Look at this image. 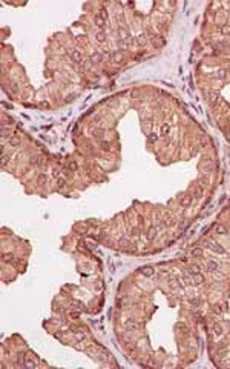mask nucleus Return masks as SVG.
Segmentation results:
<instances>
[{"instance_id": "obj_1", "label": "nucleus", "mask_w": 230, "mask_h": 369, "mask_svg": "<svg viewBox=\"0 0 230 369\" xmlns=\"http://www.w3.org/2000/svg\"><path fill=\"white\" fill-rule=\"evenodd\" d=\"M192 200H193V195H192V194H183L180 197L181 208H189V206L192 205Z\"/></svg>"}, {"instance_id": "obj_2", "label": "nucleus", "mask_w": 230, "mask_h": 369, "mask_svg": "<svg viewBox=\"0 0 230 369\" xmlns=\"http://www.w3.org/2000/svg\"><path fill=\"white\" fill-rule=\"evenodd\" d=\"M206 271H209V272H216V271H218V263L215 262V260H212V258L206 260Z\"/></svg>"}, {"instance_id": "obj_3", "label": "nucleus", "mask_w": 230, "mask_h": 369, "mask_svg": "<svg viewBox=\"0 0 230 369\" xmlns=\"http://www.w3.org/2000/svg\"><path fill=\"white\" fill-rule=\"evenodd\" d=\"M212 332H213V335H215V337H221V335L224 334L222 324H221V323H213V326H212Z\"/></svg>"}, {"instance_id": "obj_4", "label": "nucleus", "mask_w": 230, "mask_h": 369, "mask_svg": "<svg viewBox=\"0 0 230 369\" xmlns=\"http://www.w3.org/2000/svg\"><path fill=\"white\" fill-rule=\"evenodd\" d=\"M71 60H72L74 63H82V62H83L82 52H80L78 49H74V51L71 52Z\"/></svg>"}, {"instance_id": "obj_5", "label": "nucleus", "mask_w": 230, "mask_h": 369, "mask_svg": "<svg viewBox=\"0 0 230 369\" xmlns=\"http://www.w3.org/2000/svg\"><path fill=\"white\" fill-rule=\"evenodd\" d=\"M209 245H210L209 248H210L213 252H218V254H224V252H226V251H224V248H222L221 245H219V243H215V242H209Z\"/></svg>"}, {"instance_id": "obj_6", "label": "nucleus", "mask_w": 230, "mask_h": 369, "mask_svg": "<svg viewBox=\"0 0 230 369\" xmlns=\"http://www.w3.org/2000/svg\"><path fill=\"white\" fill-rule=\"evenodd\" d=\"M22 145V140H20L19 135H11L9 137V146H12V148H17V146Z\"/></svg>"}, {"instance_id": "obj_7", "label": "nucleus", "mask_w": 230, "mask_h": 369, "mask_svg": "<svg viewBox=\"0 0 230 369\" xmlns=\"http://www.w3.org/2000/svg\"><path fill=\"white\" fill-rule=\"evenodd\" d=\"M157 234H158V229L157 228H149L147 229V232H146V238L149 242H152L155 237H157Z\"/></svg>"}, {"instance_id": "obj_8", "label": "nucleus", "mask_w": 230, "mask_h": 369, "mask_svg": "<svg viewBox=\"0 0 230 369\" xmlns=\"http://www.w3.org/2000/svg\"><path fill=\"white\" fill-rule=\"evenodd\" d=\"M94 23H95V26H97V28H98L100 31H103V29H104V23H106V20H104V19H101L100 15H95Z\"/></svg>"}, {"instance_id": "obj_9", "label": "nucleus", "mask_w": 230, "mask_h": 369, "mask_svg": "<svg viewBox=\"0 0 230 369\" xmlns=\"http://www.w3.org/2000/svg\"><path fill=\"white\" fill-rule=\"evenodd\" d=\"M124 326H126V329H129V331H137L138 329V324H137L135 320H126Z\"/></svg>"}, {"instance_id": "obj_10", "label": "nucleus", "mask_w": 230, "mask_h": 369, "mask_svg": "<svg viewBox=\"0 0 230 369\" xmlns=\"http://www.w3.org/2000/svg\"><path fill=\"white\" fill-rule=\"evenodd\" d=\"M192 195H193V197H196V198H201L202 197V188L200 186V185H195L193 188H192Z\"/></svg>"}, {"instance_id": "obj_11", "label": "nucleus", "mask_w": 230, "mask_h": 369, "mask_svg": "<svg viewBox=\"0 0 230 369\" xmlns=\"http://www.w3.org/2000/svg\"><path fill=\"white\" fill-rule=\"evenodd\" d=\"M202 281H204V275H202L201 272H198V274H195V275H192V283H195V285H201Z\"/></svg>"}, {"instance_id": "obj_12", "label": "nucleus", "mask_w": 230, "mask_h": 369, "mask_svg": "<svg viewBox=\"0 0 230 369\" xmlns=\"http://www.w3.org/2000/svg\"><path fill=\"white\" fill-rule=\"evenodd\" d=\"M202 254H204V251H202V248H200V246H196V248L192 249V257H193V258H201Z\"/></svg>"}, {"instance_id": "obj_13", "label": "nucleus", "mask_w": 230, "mask_h": 369, "mask_svg": "<svg viewBox=\"0 0 230 369\" xmlns=\"http://www.w3.org/2000/svg\"><path fill=\"white\" fill-rule=\"evenodd\" d=\"M215 232H216V234H219V235H227V228L219 223V225L215 226Z\"/></svg>"}, {"instance_id": "obj_14", "label": "nucleus", "mask_w": 230, "mask_h": 369, "mask_svg": "<svg viewBox=\"0 0 230 369\" xmlns=\"http://www.w3.org/2000/svg\"><path fill=\"white\" fill-rule=\"evenodd\" d=\"M153 272H155V271H153L152 266H144V268H141V274L146 275V277H152Z\"/></svg>"}, {"instance_id": "obj_15", "label": "nucleus", "mask_w": 230, "mask_h": 369, "mask_svg": "<svg viewBox=\"0 0 230 369\" xmlns=\"http://www.w3.org/2000/svg\"><path fill=\"white\" fill-rule=\"evenodd\" d=\"M89 60H90V63H100V62H101V54H100V52H94V54H90Z\"/></svg>"}, {"instance_id": "obj_16", "label": "nucleus", "mask_w": 230, "mask_h": 369, "mask_svg": "<svg viewBox=\"0 0 230 369\" xmlns=\"http://www.w3.org/2000/svg\"><path fill=\"white\" fill-rule=\"evenodd\" d=\"M146 42H147L146 34H140V36H137V45H138V46H144V45H146Z\"/></svg>"}, {"instance_id": "obj_17", "label": "nucleus", "mask_w": 230, "mask_h": 369, "mask_svg": "<svg viewBox=\"0 0 230 369\" xmlns=\"http://www.w3.org/2000/svg\"><path fill=\"white\" fill-rule=\"evenodd\" d=\"M95 40H97L98 43H103L106 40V32L104 31H98L97 34H95Z\"/></svg>"}, {"instance_id": "obj_18", "label": "nucleus", "mask_w": 230, "mask_h": 369, "mask_svg": "<svg viewBox=\"0 0 230 369\" xmlns=\"http://www.w3.org/2000/svg\"><path fill=\"white\" fill-rule=\"evenodd\" d=\"M187 272H189L190 275H195V274L200 272V266H198V265H190V266L187 268Z\"/></svg>"}, {"instance_id": "obj_19", "label": "nucleus", "mask_w": 230, "mask_h": 369, "mask_svg": "<svg viewBox=\"0 0 230 369\" xmlns=\"http://www.w3.org/2000/svg\"><path fill=\"white\" fill-rule=\"evenodd\" d=\"M121 58H123V57H121L120 51H115V52L111 56V60L114 62V63H120V62H121Z\"/></svg>"}, {"instance_id": "obj_20", "label": "nucleus", "mask_w": 230, "mask_h": 369, "mask_svg": "<svg viewBox=\"0 0 230 369\" xmlns=\"http://www.w3.org/2000/svg\"><path fill=\"white\" fill-rule=\"evenodd\" d=\"M169 132H170V125H169V123H164L163 126H161V135H164V137H167V135H169Z\"/></svg>"}, {"instance_id": "obj_21", "label": "nucleus", "mask_w": 230, "mask_h": 369, "mask_svg": "<svg viewBox=\"0 0 230 369\" xmlns=\"http://www.w3.org/2000/svg\"><path fill=\"white\" fill-rule=\"evenodd\" d=\"M198 183H200V186H201V188H206V186H209V183H210V182H209V178H207V177L202 175V177L198 178Z\"/></svg>"}, {"instance_id": "obj_22", "label": "nucleus", "mask_w": 230, "mask_h": 369, "mask_svg": "<svg viewBox=\"0 0 230 369\" xmlns=\"http://www.w3.org/2000/svg\"><path fill=\"white\" fill-rule=\"evenodd\" d=\"M37 183H39V185H46L48 183L46 174H39V177H37Z\"/></svg>"}, {"instance_id": "obj_23", "label": "nucleus", "mask_w": 230, "mask_h": 369, "mask_svg": "<svg viewBox=\"0 0 230 369\" xmlns=\"http://www.w3.org/2000/svg\"><path fill=\"white\" fill-rule=\"evenodd\" d=\"M169 286L172 288V289H176V288H178V278L170 277V278H169Z\"/></svg>"}, {"instance_id": "obj_24", "label": "nucleus", "mask_w": 230, "mask_h": 369, "mask_svg": "<svg viewBox=\"0 0 230 369\" xmlns=\"http://www.w3.org/2000/svg\"><path fill=\"white\" fill-rule=\"evenodd\" d=\"M221 34H222V36H230V25H229V23H226V25L221 26Z\"/></svg>"}, {"instance_id": "obj_25", "label": "nucleus", "mask_w": 230, "mask_h": 369, "mask_svg": "<svg viewBox=\"0 0 230 369\" xmlns=\"http://www.w3.org/2000/svg\"><path fill=\"white\" fill-rule=\"evenodd\" d=\"M92 137H95V139H101L103 137V129H92Z\"/></svg>"}, {"instance_id": "obj_26", "label": "nucleus", "mask_w": 230, "mask_h": 369, "mask_svg": "<svg viewBox=\"0 0 230 369\" xmlns=\"http://www.w3.org/2000/svg\"><path fill=\"white\" fill-rule=\"evenodd\" d=\"M147 140H149V143H157V140H158V135L155 134V132H151L147 135Z\"/></svg>"}, {"instance_id": "obj_27", "label": "nucleus", "mask_w": 230, "mask_h": 369, "mask_svg": "<svg viewBox=\"0 0 230 369\" xmlns=\"http://www.w3.org/2000/svg\"><path fill=\"white\" fill-rule=\"evenodd\" d=\"M55 185H57V188H60V189H61V188H65L66 180H65L63 177H58V178H57V182H55Z\"/></svg>"}, {"instance_id": "obj_28", "label": "nucleus", "mask_w": 230, "mask_h": 369, "mask_svg": "<svg viewBox=\"0 0 230 369\" xmlns=\"http://www.w3.org/2000/svg\"><path fill=\"white\" fill-rule=\"evenodd\" d=\"M218 99H219V97H218L216 92H212V94H210V99H209V100H210V103H212V106H215V103L218 102Z\"/></svg>"}, {"instance_id": "obj_29", "label": "nucleus", "mask_w": 230, "mask_h": 369, "mask_svg": "<svg viewBox=\"0 0 230 369\" xmlns=\"http://www.w3.org/2000/svg\"><path fill=\"white\" fill-rule=\"evenodd\" d=\"M14 258V254L12 252H5L3 254V262H11Z\"/></svg>"}, {"instance_id": "obj_30", "label": "nucleus", "mask_w": 230, "mask_h": 369, "mask_svg": "<svg viewBox=\"0 0 230 369\" xmlns=\"http://www.w3.org/2000/svg\"><path fill=\"white\" fill-rule=\"evenodd\" d=\"M189 305L192 308H198L200 306V300H198V298H189Z\"/></svg>"}, {"instance_id": "obj_31", "label": "nucleus", "mask_w": 230, "mask_h": 369, "mask_svg": "<svg viewBox=\"0 0 230 369\" xmlns=\"http://www.w3.org/2000/svg\"><path fill=\"white\" fill-rule=\"evenodd\" d=\"M111 146H112V145H111L109 142H101V143H100V148L103 149V151H111Z\"/></svg>"}, {"instance_id": "obj_32", "label": "nucleus", "mask_w": 230, "mask_h": 369, "mask_svg": "<svg viewBox=\"0 0 230 369\" xmlns=\"http://www.w3.org/2000/svg\"><path fill=\"white\" fill-rule=\"evenodd\" d=\"M75 340L77 341L84 340V332H83V331H75Z\"/></svg>"}, {"instance_id": "obj_33", "label": "nucleus", "mask_w": 230, "mask_h": 369, "mask_svg": "<svg viewBox=\"0 0 230 369\" xmlns=\"http://www.w3.org/2000/svg\"><path fill=\"white\" fill-rule=\"evenodd\" d=\"M131 235L132 237H138V235H140V228H137V226L131 228Z\"/></svg>"}, {"instance_id": "obj_34", "label": "nucleus", "mask_w": 230, "mask_h": 369, "mask_svg": "<svg viewBox=\"0 0 230 369\" xmlns=\"http://www.w3.org/2000/svg\"><path fill=\"white\" fill-rule=\"evenodd\" d=\"M118 245H120V246H131V242L127 240V238L123 237V238H120V240H118Z\"/></svg>"}, {"instance_id": "obj_35", "label": "nucleus", "mask_w": 230, "mask_h": 369, "mask_svg": "<svg viewBox=\"0 0 230 369\" xmlns=\"http://www.w3.org/2000/svg\"><path fill=\"white\" fill-rule=\"evenodd\" d=\"M212 312H213V314H218V315H219V314L222 312V309H221V306H219V305H213V306H212Z\"/></svg>"}, {"instance_id": "obj_36", "label": "nucleus", "mask_w": 230, "mask_h": 369, "mask_svg": "<svg viewBox=\"0 0 230 369\" xmlns=\"http://www.w3.org/2000/svg\"><path fill=\"white\" fill-rule=\"evenodd\" d=\"M68 168H69V169H71V171H77V168H78V166H77V163H75V162H74V160H69V163H68Z\"/></svg>"}, {"instance_id": "obj_37", "label": "nucleus", "mask_w": 230, "mask_h": 369, "mask_svg": "<svg viewBox=\"0 0 230 369\" xmlns=\"http://www.w3.org/2000/svg\"><path fill=\"white\" fill-rule=\"evenodd\" d=\"M216 75H218V79L224 80V79H226V75H227V71H222V69H221V71H218V72H216Z\"/></svg>"}, {"instance_id": "obj_38", "label": "nucleus", "mask_w": 230, "mask_h": 369, "mask_svg": "<svg viewBox=\"0 0 230 369\" xmlns=\"http://www.w3.org/2000/svg\"><path fill=\"white\" fill-rule=\"evenodd\" d=\"M138 95H140V91H138V89L131 91V97H132V99H138Z\"/></svg>"}, {"instance_id": "obj_39", "label": "nucleus", "mask_w": 230, "mask_h": 369, "mask_svg": "<svg viewBox=\"0 0 230 369\" xmlns=\"http://www.w3.org/2000/svg\"><path fill=\"white\" fill-rule=\"evenodd\" d=\"M2 134H3V139H6V137H11V135H9V131L5 126H2Z\"/></svg>"}, {"instance_id": "obj_40", "label": "nucleus", "mask_w": 230, "mask_h": 369, "mask_svg": "<svg viewBox=\"0 0 230 369\" xmlns=\"http://www.w3.org/2000/svg\"><path fill=\"white\" fill-rule=\"evenodd\" d=\"M74 229H75V231H80V232H83V231H84V226H83V225H75V226H74Z\"/></svg>"}, {"instance_id": "obj_41", "label": "nucleus", "mask_w": 230, "mask_h": 369, "mask_svg": "<svg viewBox=\"0 0 230 369\" xmlns=\"http://www.w3.org/2000/svg\"><path fill=\"white\" fill-rule=\"evenodd\" d=\"M52 172H54V177H60V169H57V168H54V169H52Z\"/></svg>"}, {"instance_id": "obj_42", "label": "nucleus", "mask_w": 230, "mask_h": 369, "mask_svg": "<svg viewBox=\"0 0 230 369\" xmlns=\"http://www.w3.org/2000/svg\"><path fill=\"white\" fill-rule=\"evenodd\" d=\"M138 223H140V225H143V223H144V219H143V215H138Z\"/></svg>"}, {"instance_id": "obj_43", "label": "nucleus", "mask_w": 230, "mask_h": 369, "mask_svg": "<svg viewBox=\"0 0 230 369\" xmlns=\"http://www.w3.org/2000/svg\"><path fill=\"white\" fill-rule=\"evenodd\" d=\"M226 71H227V74H229V75H230V66H229V68H227V69H226Z\"/></svg>"}]
</instances>
